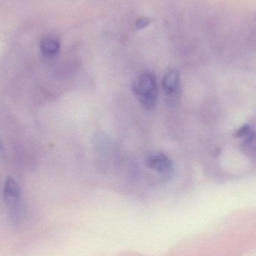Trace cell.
I'll return each mask as SVG.
<instances>
[{
  "label": "cell",
  "instance_id": "obj_1",
  "mask_svg": "<svg viewBox=\"0 0 256 256\" xmlns=\"http://www.w3.org/2000/svg\"><path fill=\"white\" fill-rule=\"evenodd\" d=\"M132 90L144 109H154L158 102V90L156 76L153 73L144 72L140 74L132 81Z\"/></svg>",
  "mask_w": 256,
  "mask_h": 256
},
{
  "label": "cell",
  "instance_id": "obj_3",
  "mask_svg": "<svg viewBox=\"0 0 256 256\" xmlns=\"http://www.w3.org/2000/svg\"><path fill=\"white\" fill-rule=\"evenodd\" d=\"M148 167L165 177H171L174 172L172 161L162 152H152L146 156Z\"/></svg>",
  "mask_w": 256,
  "mask_h": 256
},
{
  "label": "cell",
  "instance_id": "obj_9",
  "mask_svg": "<svg viewBox=\"0 0 256 256\" xmlns=\"http://www.w3.org/2000/svg\"><path fill=\"white\" fill-rule=\"evenodd\" d=\"M4 150L3 144H2L1 141H0V161L4 160Z\"/></svg>",
  "mask_w": 256,
  "mask_h": 256
},
{
  "label": "cell",
  "instance_id": "obj_5",
  "mask_svg": "<svg viewBox=\"0 0 256 256\" xmlns=\"http://www.w3.org/2000/svg\"><path fill=\"white\" fill-rule=\"evenodd\" d=\"M40 51L44 55L52 56L56 55L60 49V44L54 38H45L40 43Z\"/></svg>",
  "mask_w": 256,
  "mask_h": 256
},
{
  "label": "cell",
  "instance_id": "obj_4",
  "mask_svg": "<svg viewBox=\"0 0 256 256\" xmlns=\"http://www.w3.org/2000/svg\"><path fill=\"white\" fill-rule=\"evenodd\" d=\"M162 90L166 94L170 103L176 102L178 98L180 90V74L178 70H172L164 75L162 80Z\"/></svg>",
  "mask_w": 256,
  "mask_h": 256
},
{
  "label": "cell",
  "instance_id": "obj_2",
  "mask_svg": "<svg viewBox=\"0 0 256 256\" xmlns=\"http://www.w3.org/2000/svg\"><path fill=\"white\" fill-rule=\"evenodd\" d=\"M3 195H4V202L7 206L12 220L18 222L22 216L24 208H22L20 188L14 179L8 178L6 180Z\"/></svg>",
  "mask_w": 256,
  "mask_h": 256
},
{
  "label": "cell",
  "instance_id": "obj_8",
  "mask_svg": "<svg viewBox=\"0 0 256 256\" xmlns=\"http://www.w3.org/2000/svg\"><path fill=\"white\" fill-rule=\"evenodd\" d=\"M152 22V20L148 18H138L136 22V28L137 30H142L146 28Z\"/></svg>",
  "mask_w": 256,
  "mask_h": 256
},
{
  "label": "cell",
  "instance_id": "obj_7",
  "mask_svg": "<svg viewBox=\"0 0 256 256\" xmlns=\"http://www.w3.org/2000/svg\"><path fill=\"white\" fill-rule=\"evenodd\" d=\"M248 40L251 44L256 45V13L251 19L248 28Z\"/></svg>",
  "mask_w": 256,
  "mask_h": 256
},
{
  "label": "cell",
  "instance_id": "obj_6",
  "mask_svg": "<svg viewBox=\"0 0 256 256\" xmlns=\"http://www.w3.org/2000/svg\"><path fill=\"white\" fill-rule=\"evenodd\" d=\"M236 136L240 138H244L245 141L249 142L252 141L255 136V134H254L252 130L251 129L250 127L248 126H244L243 127L240 128L236 132Z\"/></svg>",
  "mask_w": 256,
  "mask_h": 256
}]
</instances>
